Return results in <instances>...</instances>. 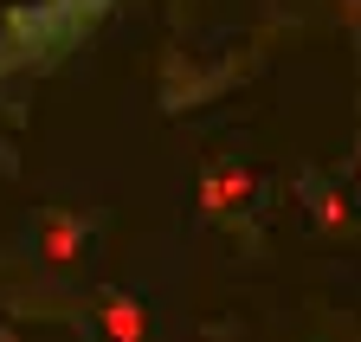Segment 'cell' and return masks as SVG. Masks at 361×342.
<instances>
[{
	"label": "cell",
	"instance_id": "cell-1",
	"mask_svg": "<svg viewBox=\"0 0 361 342\" xmlns=\"http://www.w3.org/2000/svg\"><path fill=\"white\" fill-rule=\"evenodd\" d=\"M78 252H84V220H78V213H65V207H52V213L39 220V259H45V265H71Z\"/></svg>",
	"mask_w": 361,
	"mask_h": 342
},
{
	"label": "cell",
	"instance_id": "cell-2",
	"mask_svg": "<svg viewBox=\"0 0 361 342\" xmlns=\"http://www.w3.org/2000/svg\"><path fill=\"white\" fill-rule=\"evenodd\" d=\"M97 317H104V336H110V342H149V310L135 304V297H123V291L104 297Z\"/></svg>",
	"mask_w": 361,
	"mask_h": 342
},
{
	"label": "cell",
	"instance_id": "cell-3",
	"mask_svg": "<svg viewBox=\"0 0 361 342\" xmlns=\"http://www.w3.org/2000/svg\"><path fill=\"white\" fill-rule=\"evenodd\" d=\"M245 200H252V175H245V168H213V175L200 181V207L207 213H233Z\"/></svg>",
	"mask_w": 361,
	"mask_h": 342
}]
</instances>
